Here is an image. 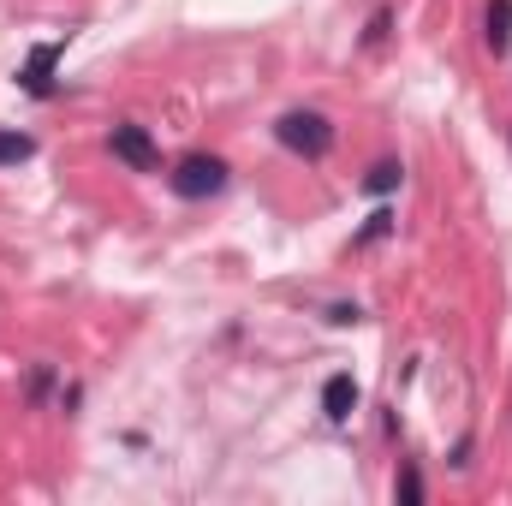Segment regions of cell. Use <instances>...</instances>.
<instances>
[{
	"label": "cell",
	"mask_w": 512,
	"mask_h": 506,
	"mask_svg": "<svg viewBox=\"0 0 512 506\" xmlns=\"http://www.w3.org/2000/svg\"><path fill=\"white\" fill-rule=\"evenodd\" d=\"M393 495H399L405 506H417V501H423V471H417L411 459L399 465V477H393Z\"/></svg>",
	"instance_id": "8"
},
{
	"label": "cell",
	"mask_w": 512,
	"mask_h": 506,
	"mask_svg": "<svg viewBox=\"0 0 512 506\" xmlns=\"http://www.w3.org/2000/svg\"><path fill=\"white\" fill-rule=\"evenodd\" d=\"M30 155H36V137H30V131L0 126V167H18V161H30Z\"/></svg>",
	"instance_id": "7"
},
{
	"label": "cell",
	"mask_w": 512,
	"mask_h": 506,
	"mask_svg": "<svg viewBox=\"0 0 512 506\" xmlns=\"http://www.w3.org/2000/svg\"><path fill=\"white\" fill-rule=\"evenodd\" d=\"M399 179H405V167H399V161H376V167H370V179H364V191L387 197V191H393Z\"/></svg>",
	"instance_id": "9"
},
{
	"label": "cell",
	"mask_w": 512,
	"mask_h": 506,
	"mask_svg": "<svg viewBox=\"0 0 512 506\" xmlns=\"http://www.w3.org/2000/svg\"><path fill=\"white\" fill-rule=\"evenodd\" d=\"M60 42H36L30 48V60H24V72H18V84L30 90V96H54V66H60Z\"/></svg>",
	"instance_id": "4"
},
{
	"label": "cell",
	"mask_w": 512,
	"mask_h": 506,
	"mask_svg": "<svg viewBox=\"0 0 512 506\" xmlns=\"http://www.w3.org/2000/svg\"><path fill=\"white\" fill-rule=\"evenodd\" d=\"M483 42H489V54H507L512 48V0H489V12H483Z\"/></svg>",
	"instance_id": "5"
},
{
	"label": "cell",
	"mask_w": 512,
	"mask_h": 506,
	"mask_svg": "<svg viewBox=\"0 0 512 506\" xmlns=\"http://www.w3.org/2000/svg\"><path fill=\"white\" fill-rule=\"evenodd\" d=\"M387 227H393V215H387V209H376V215H370V227L358 233V245H370V239H382Z\"/></svg>",
	"instance_id": "10"
},
{
	"label": "cell",
	"mask_w": 512,
	"mask_h": 506,
	"mask_svg": "<svg viewBox=\"0 0 512 506\" xmlns=\"http://www.w3.org/2000/svg\"><path fill=\"white\" fill-rule=\"evenodd\" d=\"M108 149L126 161L131 173H161V149H155V137L143 126H114L108 131Z\"/></svg>",
	"instance_id": "3"
},
{
	"label": "cell",
	"mask_w": 512,
	"mask_h": 506,
	"mask_svg": "<svg viewBox=\"0 0 512 506\" xmlns=\"http://www.w3.org/2000/svg\"><path fill=\"white\" fill-rule=\"evenodd\" d=\"M274 137H280L292 155H304V161H322V155L334 149V126H328L322 114H310V108H292V114H280Z\"/></svg>",
	"instance_id": "1"
},
{
	"label": "cell",
	"mask_w": 512,
	"mask_h": 506,
	"mask_svg": "<svg viewBox=\"0 0 512 506\" xmlns=\"http://www.w3.org/2000/svg\"><path fill=\"white\" fill-rule=\"evenodd\" d=\"M322 411H328L334 423H346V417L358 411V381L352 376H328V387H322Z\"/></svg>",
	"instance_id": "6"
},
{
	"label": "cell",
	"mask_w": 512,
	"mask_h": 506,
	"mask_svg": "<svg viewBox=\"0 0 512 506\" xmlns=\"http://www.w3.org/2000/svg\"><path fill=\"white\" fill-rule=\"evenodd\" d=\"M167 185L179 191V197H215V191H227V161L221 155H185L173 173H167Z\"/></svg>",
	"instance_id": "2"
}]
</instances>
